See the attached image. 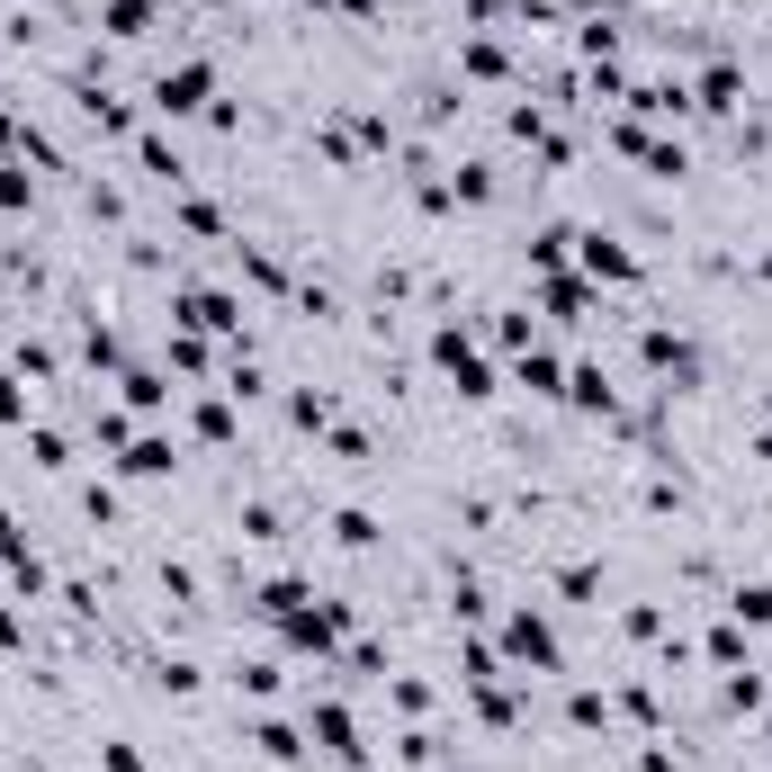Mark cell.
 I'll return each instance as SVG.
<instances>
[{
    "label": "cell",
    "instance_id": "8fae6325",
    "mask_svg": "<svg viewBox=\"0 0 772 772\" xmlns=\"http://www.w3.org/2000/svg\"><path fill=\"white\" fill-rule=\"evenodd\" d=\"M126 404H145V413H162V404H171V387H162L154 369H126Z\"/></svg>",
    "mask_w": 772,
    "mask_h": 772
},
{
    "label": "cell",
    "instance_id": "4fadbf2b",
    "mask_svg": "<svg viewBox=\"0 0 772 772\" xmlns=\"http://www.w3.org/2000/svg\"><path fill=\"white\" fill-rule=\"evenodd\" d=\"M548 306L567 315V324H584V306H593V297H584V278H548Z\"/></svg>",
    "mask_w": 772,
    "mask_h": 772
},
{
    "label": "cell",
    "instance_id": "ba28073f",
    "mask_svg": "<svg viewBox=\"0 0 772 772\" xmlns=\"http://www.w3.org/2000/svg\"><path fill=\"white\" fill-rule=\"evenodd\" d=\"M647 369H674V378H691V350H683L674 332H647Z\"/></svg>",
    "mask_w": 772,
    "mask_h": 772
},
{
    "label": "cell",
    "instance_id": "8992f818",
    "mask_svg": "<svg viewBox=\"0 0 772 772\" xmlns=\"http://www.w3.org/2000/svg\"><path fill=\"white\" fill-rule=\"evenodd\" d=\"M575 252H584V269H593V278H638V261H628L611 234H575Z\"/></svg>",
    "mask_w": 772,
    "mask_h": 772
},
{
    "label": "cell",
    "instance_id": "6da1fadb",
    "mask_svg": "<svg viewBox=\"0 0 772 772\" xmlns=\"http://www.w3.org/2000/svg\"><path fill=\"white\" fill-rule=\"evenodd\" d=\"M432 360H441V369L458 378V395H495V378H485V360H476V341H467L458 324H450V332L432 341Z\"/></svg>",
    "mask_w": 772,
    "mask_h": 772
},
{
    "label": "cell",
    "instance_id": "9a60e30c",
    "mask_svg": "<svg viewBox=\"0 0 772 772\" xmlns=\"http://www.w3.org/2000/svg\"><path fill=\"white\" fill-rule=\"evenodd\" d=\"M737 620H754V628H772V584H745V593H737Z\"/></svg>",
    "mask_w": 772,
    "mask_h": 772
},
{
    "label": "cell",
    "instance_id": "52a82bcc",
    "mask_svg": "<svg viewBox=\"0 0 772 772\" xmlns=\"http://www.w3.org/2000/svg\"><path fill=\"white\" fill-rule=\"evenodd\" d=\"M117 467H126V476H171V441H135Z\"/></svg>",
    "mask_w": 772,
    "mask_h": 772
},
{
    "label": "cell",
    "instance_id": "3957f363",
    "mask_svg": "<svg viewBox=\"0 0 772 772\" xmlns=\"http://www.w3.org/2000/svg\"><path fill=\"white\" fill-rule=\"evenodd\" d=\"M207 91H216V73H207V63H180V73H162V91H154V108L162 117H189Z\"/></svg>",
    "mask_w": 772,
    "mask_h": 772
},
{
    "label": "cell",
    "instance_id": "9c48e42d",
    "mask_svg": "<svg viewBox=\"0 0 772 772\" xmlns=\"http://www.w3.org/2000/svg\"><path fill=\"white\" fill-rule=\"evenodd\" d=\"M521 387H539V395H567V378H557V360H548V350H521Z\"/></svg>",
    "mask_w": 772,
    "mask_h": 772
},
{
    "label": "cell",
    "instance_id": "2e32d148",
    "mask_svg": "<svg viewBox=\"0 0 772 772\" xmlns=\"http://www.w3.org/2000/svg\"><path fill=\"white\" fill-rule=\"evenodd\" d=\"M700 108H737V73H728V63H719L710 82H700Z\"/></svg>",
    "mask_w": 772,
    "mask_h": 772
},
{
    "label": "cell",
    "instance_id": "5bb4252c",
    "mask_svg": "<svg viewBox=\"0 0 772 772\" xmlns=\"http://www.w3.org/2000/svg\"><path fill=\"white\" fill-rule=\"evenodd\" d=\"M567 395H575V404H593V413L611 404V387H602V369H575V378H567Z\"/></svg>",
    "mask_w": 772,
    "mask_h": 772
},
{
    "label": "cell",
    "instance_id": "277c9868",
    "mask_svg": "<svg viewBox=\"0 0 772 772\" xmlns=\"http://www.w3.org/2000/svg\"><path fill=\"white\" fill-rule=\"evenodd\" d=\"M504 647H512L521 665L557 674V638H548V620H539V611H512V628H504Z\"/></svg>",
    "mask_w": 772,
    "mask_h": 772
},
{
    "label": "cell",
    "instance_id": "7a4b0ae2",
    "mask_svg": "<svg viewBox=\"0 0 772 772\" xmlns=\"http://www.w3.org/2000/svg\"><path fill=\"white\" fill-rule=\"evenodd\" d=\"M180 324H189V332H234L243 306H234L225 288H180Z\"/></svg>",
    "mask_w": 772,
    "mask_h": 772
},
{
    "label": "cell",
    "instance_id": "ac0fdd59",
    "mask_svg": "<svg viewBox=\"0 0 772 772\" xmlns=\"http://www.w3.org/2000/svg\"><path fill=\"white\" fill-rule=\"evenodd\" d=\"M252 745H261V754H278V763H288V754H297V728H278V719H269V728H261Z\"/></svg>",
    "mask_w": 772,
    "mask_h": 772
},
{
    "label": "cell",
    "instance_id": "30bf717a",
    "mask_svg": "<svg viewBox=\"0 0 772 772\" xmlns=\"http://www.w3.org/2000/svg\"><path fill=\"white\" fill-rule=\"evenodd\" d=\"M261 611H269V620H288V611H306V584H297V575H278V584H261Z\"/></svg>",
    "mask_w": 772,
    "mask_h": 772
},
{
    "label": "cell",
    "instance_id": "5b68a950",
    "mask_svg": "<svg viewBox=\"0 0 772 772\" xmlns=\"http://www.w3.org/2000/svg\"><path fill=\"white\" fill-rule=\"evenodd\" d=\"M315 737H324V754H341V763H360L369 745H360V728H350V710L341 700H315Z\"/></svg>",
    "mask_w": 772,
    "mask_h": 772
},
{
    "label": "cell",
    "instance_id": "7c38bea8",
    "mask_svg": "<svg viewBox=\"0 0 772 772\" xmlns=\"http://www.w3.org/2000/svg\"><path fill=\"white\" fill-rule=\"evenodd\" d=\"M154 19V0H108V36H145Z\"/></svg>",
    "mask_w": 772,
    "mask_h": 772
},
{
    "label": "cell",
    "instance_id": "d6986e66",
    "mask_svg": "<svg viewBox=\"0 0 772 772\" xmlns=\"http://www.w3.org/2000/svg\"><path fill=\"white\" fill-rule=\"evenodd\" d=\"M0 423H28V395H19V378H0Z\"/></svg>",
    "mask_w": 772,
    "mask_h": 772
},
{
    "label": "cell",
    "instance_id": "e0dca14e",
    "mask_svg": "<svg viewBox=\"0 0 772 772\" xmlns=\"http://www.w3.org/2000/svg\"><path fill=\"white\" fill-rule=\"evenodd\" d=\"M332 530H341V548H369V539H378V521H369V512H341Z\"/></svg>",
    "mask_w": 772,
    "mask_h": 772
}]
</instances>
